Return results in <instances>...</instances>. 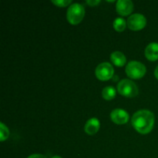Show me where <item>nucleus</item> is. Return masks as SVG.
I'll return each mask as SVG.
<instances>
[{
    "mask_svg": "<svg viewBox=\"0 0 158 158\" xmlns=\"http://www.w3.org/2000/svg\"><path fill=\"white\" fill-rule=\"evenodd\" d=\"M155 121L154 114L148 110H140L133 115L131 123L134 129L142 134L152 131Z\"/></svg>",
    "mask_w": 158,
    "mask_h": 158,
    "instance_id": "1",
    "label": "nucleus"
},
{
    "mask_svg": "<svg viewBox=\"0 0 158 158\" xmlns=\"http://www.w3.org/2000/svg\"><path fill=\"white\" fill-rule=\"evenodd\" d=\"M85 15L84 7L79 3H73L68 8L66 18L72 25H77L83 20Z\"/></svg>",
    "mask_w": 158,
    "mask_h": 158,
    "instance_id": "2",
    "label": "nucleus"
},
{
    "mask_svg": "<svg viewBox=\"0 0 158 158\" xmlns=\"http://www.w3.org/2000/svg\"><path fill=\"white\" fill-rule=\"evenodd\" d=\"M119 94L126 97H134L138 94L139 90L137 85L128 79L120 80L117 85Z\"/></svg>",
    "mask_w": 158,
    "mask_h": 158,
    "instance_id": "3",
    "label": "nucleus"
},
{
    "mask_svg": "<svg viewBox=\"0 0 158 158\" xmlns=\"http://www.w3.org/2000/svg\"><path fill=\"white\" fill-rule=\"evenodd\" d=\"M147 72L146 66L138 61H131L126 67V73L131 79H140Z\"/></svg>",
    "mask_w": 158,
    "mask_h": 158,
    "instance_id": "4",
    "label": "nucleus"
},
{
    "mask_svg": "<svg viewBox=\"0 0 158 158\" xmlns=\"http://www.w3.org/2000/svg\"><path fill=\"white\" fill-rule=\"evenodd\" d=\"M96 76L101 81H106L113 78L114 69L112 65L109 63H102L96 68Z\"/></svg>",
    "mask_w": 158,
    "mask_h": 158,
    "instance_id": "5",
    "label": "nucleus"
},
{
    "mask_svg": "<svg viewBox=\"0 0 158 158\" xmlns=\"http://www.w3.org/2000/svg\"><path fill=\"white\" fill-rule=\"evenodd\" d=\"M147 24V19L144 15L140 13L131 15L127 19V26L133 31H138L143 29Z\"/></svg>",
    "mask_w": 158,
    "mask_h": 158,
    "instance_id": "6",
    "label": "nucleus"
},
{
    "mask_svg": "<svg viewBox=\"0 0 158 158\" xmlns=\"http://www.w3.org/2000/svg\"><path fill=\"white\" fill-rule=\"evenodd\" d=\"M129 114L124 110L115 109L110 114V119L116 124H125L129 121Z\"/></svg>",
    "mask_w": 158,
    "mask_h": 158,
    "instance_id": "7",
    "label": "nucleus"
},
{
    "mask_svg": "<svg viewBox=\"0 0 158 158\" xmlns=\"http://www.w3.org/2000/svg\"><path fill=\"white\" fill-rule=\"evenodd\" d=\"M116 10L120 15H128L134 10V4L131 0H119L116 4Z\"/></svg>",
    "mask_w": 158,
    "mask_h": 158,
    "instance_id": "8",
    "label": "nucleus"
},
{
    "mask_svg": "<svg viewBox=\"0 0 158 158\" xmlns=\"http://www.w3.org/2000/svg\"><path fill=\"white\" fill-rule=\"evenodd\" d=\"M100 127V120L97 118L93 117L86 121L84 127V131L89 135H94L97 134Z\"/></svg>",
    "mask_w": 158,
    "mask_h": 158,
    "instance_id": "9",
    "label": "nucleus"
},
{
    "mask_svg": "<svg viewBox=\"0 0 158 158\" xmlns=\"http://www.w3.org/2000/svg\"><path fill=\"white\" fill-rule=\"evenodd\" d=\"M145 56L150 61L158 60V43H151L145 49Z\"/></svg>",
    "mask_w": 158,
    "mask_h": 158,
    "instance_id": "10",
    "label": "nucleus"
},
{
    "mask_svg": "<svg viewBox=\"0 0 158 158\" xmlns=\"http://www.w3.org/2000/svg\"><path fill=\"white\" fill-rule=\"evenodd\" d=\"M110 60L115 66H120V67L124 66L127 62V59L124 54L119 51H116V52L111 53Z\"/></svg>",
    "mask_w": 158,
    "mask_h": 158,
    "instance_id": "11",
    "label": "nucleus"
},
{
    "mask_svg": "<svg viewBox=\"0 0 158 158\" xmlns=\"http://www.w3.org/2000/svg\"><path fill=\"white\" fill-rule=\"evenodd\" d=\"M116 91L115 88L113 86H106V87L103 88V91H102V96L103 98L105 99L106 100H111L116 97Z\"/></svg>",
    "mask_w": 158,
    "mask_h": 158,
    "instance_id": "12",
    "label": "nucleus"
},
{
    "mask_svg": "<svg viewBox=\"0 0 158 158\" xmlns=\"http://www.w3.org/2000/svg\"><path fill=\"white\" fill-rule=\"evenodd\" d=\"M127 25V23H126L124 19L120 18V17L117 18L114 21V28L117 32H123L126 29Z\"/></svg>",
    "mask_w": 158,
    "mask_h": 158,
    "instance_id": "13",
    "label": "nucleus"
},
{
    "mask_svg": "<svg viewBox=\"0 0 158 158\" xmlns=\"http://www.w3.org/2000/svg\"><path fill=\"white\" fill-rule=\"evenodd\" d=\"M9 131L3 123H0V140L4 141L9 137Z\"/></svg>",
    "mask_w": 158,
    "mask_h": 158,
    "instance_id": "14",
    "label": "nucleus"
},
{
    "mask_svg": "<svg viewBox=\"0 0 158 158\" xmlns=\"http://www.w3.org/2000/svg\"><path fill=\"white\" fill-rule=\"evenodd\" d=\"M52 2L58 7H66L72 3V0H52Z\"/></svg>",
    "mask_w": 158,
    "mask_h": 158,
    "instance_id": "15",
    "label": "nucleus"
},
{
    "mask_svg": "<svg viewBox=\"0 0 158 158\" xmlns=\"http://www.w3.org/2000/svg\"><path fill=\"white\" fill-rule=\"evenodd\" d=\"M100 2V0H87L86 3L90 6H95Z\"/></svg>",
    "mask_w": 158,
    "mask_h": 158,
    "instance_id": "16",
    "label": "nucleus"
},
{
    "mask_svg": "<svg viewBox=\"0 0 158 158\" xmlns=\"http://www.w3.org/2000/svg\"><path fill=\"white\" fill-rule=\"evenodd\" d=\"M27 158H46V156L43 155V154H32V155L29 156Z\"/></svg>",
    "mask_w": 158,
    "mask_h": 158,
    "instance_id": "17",
    "label": "nucleus"
},
{
    "mask_svg": "<svg viewBox=\"0 0 158 158\" xmlns=\"http://www.w3.org/2000/svg\"><path fill=\"white\" fill-rule=\"evenodd\" d=\"M154 76H155L156 78L158 80V66L156 67L155 70H154Z\"/></svg>",
    "mask_w": 158,
    "mask_h": 158,
    "instance_id": "18",
    "label": "nucleus"
},
{
    "mask_svg": "<svg viewBox=\"0 0 158 158\" xmlns=\"http://www.w3.org/2000/svg\"><path fill=\"white\" fill-rule=\"evenodd\" d=\"M51 158H62V157H60V156L56 155V156H53V157H52Z\"/></svg>",
    "mask_w": 158,
    "mask_h": 158,
    "instance_id": "19",
    "label": "nucleus"
}]
</instances>
